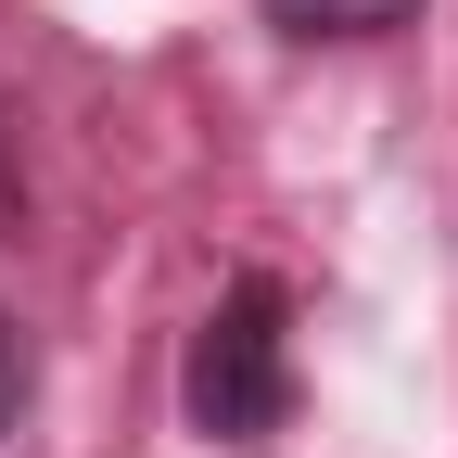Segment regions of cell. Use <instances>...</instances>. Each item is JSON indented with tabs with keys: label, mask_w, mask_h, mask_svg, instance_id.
I'll use <instances>...</instances> for the list:
<instances>
[{
	"label": "cell",
	"mask_w": 458,
	"mask_h": 458,
	"mask_svg": "<svg viewBox=\"0 0 458 458\" xmlns=\"http://www.w3.org/2000/svg\"><path fill=\"white\" fill-rule=\"evenodd\" d=\"M280 280H229L216 318L191 331V433L216 445H255L293 420V331H280Z\"/></svg>",
	"instance_id": "6da1fadb"
},
{
	"label": "cell",
	"mask_w": 458,
	"mask_h": 458,
	"mask_svg": "<svg viewBox=\"0 0 458 458\" xmlns=\"http://www.w3.org/2000/svg\"><path fill=\"white\" fill-rule=\"evenodd\" d=\"M267 26H293V38H394V26H420V0H267Z\"/></svg>",
	"instance_id": "7a4b0ae2"
},
{
	"label": "cell",
	"mask_w": 458,
	"mask_h": 458,
	"mask_svg": "<svg viewBox=\"0 0 458 458\" xmlns=\"http://www.w3.org/2000/svg\"><path fill=\"white\" fill-rule=\"evenodd\" d=\"M13 408H26V331L0 318V433H13Z\"/></svg>",
	"instance_id": "3957f363"
}]
</instances>
